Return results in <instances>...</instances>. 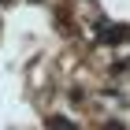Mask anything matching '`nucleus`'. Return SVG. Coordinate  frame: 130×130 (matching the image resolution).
Masks as SVG:
<instances>
[{"label": "nucleus", "mask_w": 130, "mask_h": 130, "mask_svg": "<svg viewBox=\"0 0 130 130\" xmlns=\"http://www.w3.org/2000/svg\"><path fill=\"white\" fill-rule=\"evenodd\" d=\"M48 130H78V126H74L71 119H63V115H52V119H48Z\"/></svg>", "instance_id": "nucleus-1"}]
</instances>
